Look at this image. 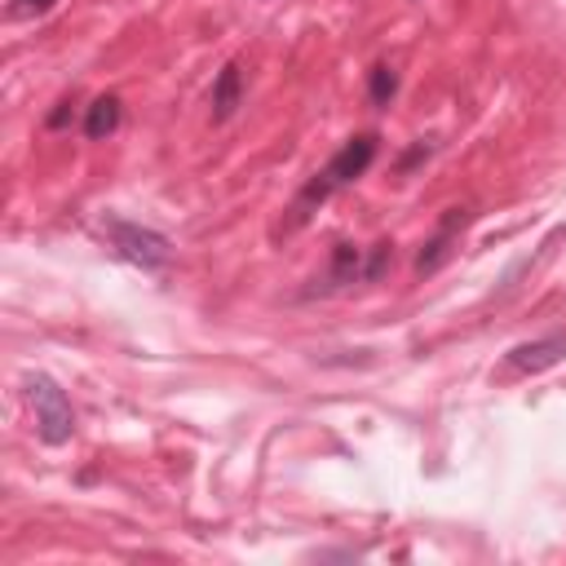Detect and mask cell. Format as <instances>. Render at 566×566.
I'll use <instances>...</instances> for the list:
<instances>
[{
  "mask_svg": "<svg viewBox=\"0 0 566 566\" xmlns=\"http://www.w3.org/2000/svg\"><path fill=\"white\" fill-rule=\"evenodd\" d=\"M376 159V133H358V137H349L310 181H305V190L292 199V217L283 221V230H296V226H305L310 221V212L318 208V203H327L340 186H349V181H358L363 172H367V164Z\"/></svg>",
  "mask_w": 566,
  "mask_h": 566,
  "instance_id": "obj_1",
  "label": "cell"
},
{
  "mask_svg": "<svg viewBox=\"0 0 566 566\" xmlns=\"http://www.w3.org/2000/svg\"><path fill=\"white\" fill-rule=\"evenodd\" d=\"M22 394H27L31 411H35V433H40V442H44V447L71 442V433H75V411H71V398L62 394V385H57L53 376H44V371H31V376H22Z\"/></svg>",
  "mask_w": 566,
  "mask_h": 566,
  "instance_id": "obj_2",
  "label": "cell"
},
{
  "mask_svg": "<svg viewBox=\"0 0 566 566\" xmlns=\"http://www.w3.org/2000/svg\"><path fill=\"white\" fill-rule=\"evenodd\" d=\"M102 230L111 234L115 256H124V261L137 265V270H150V274H155V270H164V265L172 261L168 234H159V230H150V226H137V221H124V217H106Z\"/></svg>",
  "mask_w": 566,
  "mask_h": 566,
  "instance_id": "obj_3",
  "label": "cell"
},
{
  "mask_svg": "<svg viewBox=\"0 0 566 566\" xmlns=\"http://www.w3.org/2000/svg\"><path fill=\"white\" fill-rule=\"evenodd\" d=\"M562 358H566V332H544V336H535V340L513 345V349L504 354V367H509L513 376H535V371L557 367Z\"/></svg>",
  "mask_w": 566,
  "mask_h": 566,
  "instance_id": "obj_4",
  "label": "cell"
},
{
  "mask_svg": "<svg viewBox=\"0 0 566 566\" xmlns=\"http://www.w3.org/2000/svg\"><path fill=\"white\" fill-rule=\"evenodd\" d=\"M464 226H469V208H451V212L442 217L438 234H433V239L424 243V252L416 256V270H420V274H433V270H438V265L451 256V239H455Z\"/></svg>",
  "mask_w": 566,
  "mask_h": 566,
  "instance_id": "obj_5",
  "label": "cell"
},
{
  "mask_svg": "<svg viewBox=\"0 0 566 566\" xmlns=\"http://www.w3.org/2000/svg\"><path fill=\"white\" fill-rule=\"evenodd\" d=\"M119 115H124V106H119L115 93L93 97V102L84 106V137H88V142H106V137L119 128Z\"/></svg>",
  "mask_w": 566,
  "mask_h": 566,
  "instance_id": "obj_6",
  "label": "cell"
},
{
  "mask_svg": "<svg viewBox=\"0 0 566 566\" xmlns=\"http://www.w3.org/2000/svg\"><path fill=\"white\" fill-rule=\"evenodd\" d=\"M345 283H363V248H354V243H336L332 248V270H327L318 292H336Z\"/></svg>",
  "mask_w": 566,
  "mask_h": 566,
  "instance_id": "obj_7",
  "label": "cell"
},
{
  "mask_svg": "<svg viewBox=\"0 0 566 566\" xmlns=\"http://www.w3.org/2000/svg\"><path fill=\"white\" fill-rule=\"evenodd\" d=\"M239 102H243V71H239V62H226L212 84V119H230Z\"/></svg>",
  "mask_w": 566,
  "mask_h": 566,
  "instance_id": "obj_8",
  "label": "cell"
},
{
  "mask_svg": "<svg viewBox=\"0 0 566 566\" xmlns=\"http://www.w3.org/2000/svg\"><path fill=\"white\" fill-rule=\"evenodd\" d=\"M367 93H371V102L376 106H389L394 102V93H398V75H394V66H371V75H367Z\"/></svg>",
  "mask_w": 566,
  "mask_h": 566,
  "instance_id": "obj_9",
  "label": "cell"
},
{
  "mask_svg": "<svg viewBox=\"0 0 566 566\" xmlns=\"http://www.w3.org/2000/svg\"><path fill=\"white\" fill-rule=\"evenodd\" d=\"M394 261V243H376L367 256H363V283H376Z\"/></svg>",
  "mask_w": 566,
  "mask_h": 566,
  "instance_id": "obj_10",
  "label": "cell"
},
{
  "mask_svg": "<svg viewBox=\"0 0 566 566\" xmlns=\"http://www.w3.org/2000/svg\"><path fill=\"white\" fill-rule=\"evenodd\" d=\"M57 0H9V9H4V18L9 22H22V18H40V13H49Z\"/></svg>",
  "mask_w": 566,
  "mask_h": 566,
  "instance_id": "obj_11",
  "label": "cell"
},
{
  "mask_svg": "<svg viewBox=\"0 0 566 566\" xmlns=\"http://www.w3.org/2000/svg\"><path fill=\"white\" fill-rule=\"evenodd\" d=\"M66 119H71V97H62V102H57V111H49V119H44V124H49V128H62Z\"/></svg>",
  "mask_w": 566,
  "mask_h": 566,
  "instance_id": "obj_12",
  "label": "cell"
}]
</instances>
